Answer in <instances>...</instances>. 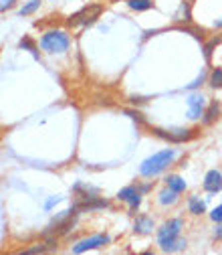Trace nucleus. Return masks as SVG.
Listing matches in <instances>:
<instances>
[{"label": "nucleus", "instance_id": "nucleus-1", "mask_svg": "<svg viewBox=\"0 0 222 255\" xmlns=\"http://www.w3.org/2000/svg\"><path fill=\"white\" fill-rule=\"evenodd\" d=\"M182 227H184L182 219H170L157 229V245H160L162 251L174 253V251L186 249V239L180 237Z\"/></svg>", "mask_w": 222, "mask_h": 255}, {"label": "nucleus", "instance_id": "nucleus-2", "mask_svg": "<svg viewBox=\"0 0 222 255\" xmlns=\"http://www.w3.org/2000/svg\"><path fill=\"white\" fill-rule=\"evenodd\" d=\"M178 156V152L174 148H168V150H162V152H155L153 156L146 158V160L140 164V174L142 176H155V174H160L162 170H166L172 162H174V158Z\"/></svg>", "mask_w": 222, "mask_h": 255}, {"label": "nucleus", "instance_id": "nucleus-3", "mask_svg": "<svg viewBox=\"0 0 222 255\" xmlns=\"http://www.w3.org/2000/svg\"><path fill=\"white\" fill-rule=\"evenodd\" d=\"M71 47V39L65 30H47V33L41 37V49L53 55L65 53Z\"/></svg>", "mask_w": 222, "mask_h": 255}, {"label": "nucleus", "instance_id": "nucleus-4", "mask_svg": "<svg viewBox=\"0 0 222 255\" xmlns=\"http://www.w3.org/2000/svg\"><path fill=\"white\" fill-rule=\"evenodd\" d=\"M101 12H103V6H101V4L85 6V8H81L79 12H75V14L69 18V26H89V24H93L95 20L99 18Z\"/></svg>", "mask_w": 222, "mask_h": 255}, {"label": "nucleus", "instance_id": "nucleus-5", "mask_svg": "<svg viewBox=\"0 0 222 255\" xmlns=\"http://www.w3.org/2000/svg\"><path fill=\"white\" fill-rule=\"evenodd\" d=\"M109 235H93V237H85L81 241H77L73 245V253H83V251H91V249H99L105 247L109 243Z\"/></svg>", "mask_w": 222, "mask_h": 255}, {"label": "nucleus", "instance_id": "nucleus-6", "mask_svg": "<svg viewBox=\"0 0 222 255\" xmlns=\"http://www.w3.org/2000/svg\"><path fill=\"white\" fill-rule=\"evenodd\" d=\"M188 104V120H200L206 110V98L202 93H192L186 100Z\"/></svg>", "mask_w": 222, "mask_h": 255}, {"label": "nucleus", "instance_id": "nucleus-7", "mask_svg": "<svg viewBox=\"0 0 222 255\" xmlns=\"http://www.w3.org/2000/svg\"><path fill=\"white\" fill-rule=\"evenodd\" d=\"M117 199L130 203V211H138V207L142 203V190L136 186H125L117 193Z\"/></svg>", "mask_w": 222, "mask_h": 255}, {"label": "nucleus", "instance_id": "nucleus-8", "mask_svg": "<svg viewBox=\"0 0 222 255\" xmlns=\"http://www.w3.org/2000/svg\"><path fill=\"white\" fill-rule=\"evenodd\" d=\"M204 190H206V193H220V190H222V172L210 170L204 176Z\"/></svg>", "mask_w": 222, "mask_h": 255}, {"label": "nucleus", "instance_id": "nucleus-9", "mask_svg": "<svg viewBox=\"0 0 222 255\" xmlns=\"http://www.w3.org/2000/svg\"><path fill=\"white\" fill-rule=\"evenodd\" d=\"M160 138H166V140H170V142H186V140H190L192 138V130H170V132H164V130H153Z\"/></svg>", "mask_w": 222, "mask_h": 255}, {"label": "nucleus", "instance_id": "nucleus-10", "mask_svg": "<svg viewBox=\"0 0 222 255\" xmlns=\"http://www.w3.org/2000/svg\"><path fill=\"white\" fill-rule=\"evenodd\" d=\"M151 229H153V219L151 217H148V215L136 217V223H134V231L136 233L148 235V233H151Z\"/></svg>", "mask_w": 222, "mask_h": 255}, {"label": "nucleus", "instance_id": "nucleus-11", "mask_svg": "<svg viewBox=\"0 0 222 255\" xmlns=\"http://www.w3.org/2000/svg\"><path fill=\"white\" fill-rule=\"evenodd\" d=\"M188 213H192V215H204L206 213V203L200 201L198 197H190L188 199Z\"/></svg>", "mask_w": 222, "mask_h": 255}, {"label": "nucleus", "instance_id": "nucleus-12", "mask_svg": "<svg viewBox=\"0 0 222 255\" xmlns=\"http://www.w3.org/2000/svg\"><path fill=\"white\" fill-rule=\"evenodd\" d=\"M218 114H220V106H218V102H212V104H208V108L204 110V124L206 126H210L212 122H216L218 120Z\"/></svg>", "mask_w": 222, "mask_h": 255}, {"label": "nucleus", "instance_id": "nucleus-13", "mask_svg": "<svg viewBox=\"0 0 222 255\" xmlns=\"http://www.w3.org/2000/svg\"><path fill=\"white\" fill-rule=\"evenodd\" d=\"M166 186L172 188V190H176L178 195L186 190V182H184V178H180L178 174H170V176L166 178Z\"/></svg>", "mask_w": 222, "mask_h": 255}, {"label": "nucleus", "instance_id": "nucleus-14", "mask_svg": "<svg viewBox=\"0 0 222 255\" xmlns=\"http://www.w3.org/2000/svg\"><path fill=\"white\" fill-rule=\"evenodd\" d=\"M128 6L136 12H144V10L153 8V2L151 0H128Z\"/></svg>", "mask_w": 222, "mask_h": 255}, {"label": "nucleus", "instance_id": "nucleus-15", "mask_svg": "<svg viewBox=\"0 0 222 255\" xmlns=\"http://www.w3.org/2000/svg\"><path fill=\"white\" fill-rule=\"evenodd\" d=\"M178 201V193H176V190H172V188H168L166 186V190H162V193H160V205H174Z\"/></svg>", "mask_w": 222, "mask_h": 255}, {"label": "nucleus", "instance_id": "nucleus-16", "mask_svg": "<svg viewBox=\"0 0 222 255\" xmlns=\"http://www.w3.org/2000/svg\"><path fill=\"white\" fill-rule=\"evenodd\" d=\"M41 8V0H28V2L20 8V16H28V14H33L35 10Z\"/></svg>", "mask_w": 222, "mask_h": 255}, {"label": "nucleus", "instance_id": "nucleus-17", "mask_svg": "<svg viewBox=\"0 0 222 255\" xmlns=\"http://www.w3.org/2000/svg\"><path fill=\"white\" fill-rule=\"evenodd\" d=\"M210 85L212 87H222V67H214L210 73Z\"/></svg>", "mask_w": 222, "mask_h": 255}, {"label": "nucleus", "instance_id": "nucleus-18", "mask_svg": "<svg viewBox=\"0 0 222 255\" xmlns=\"http://www.w3.org/2000/svg\"><path fill=\"white\" fill-rule=\"evenodd\" d=\"M20 47H22V49H28V51H30V53H33V55H35V57H37V59H39V53H37V47H35V45H33V41H30V39H28V37H24V39H22V41H20Z\"/></svg>", "mask_w": 222, "mask_h": 255}, {"label": "nucleus", "instance_id": "nucleus-19", "mask_svg": "<svg viewBox=\"0 0 222 255\" xmlns=\"http://www.w3.org/2000/svg\"><path fill=\"white\" fill-rule=\"evenodd\" d=\"M210 219L220 225V223H222V205H218V207H216V209L210 213Z\"/></svg>", "mask_w": 222, "mask_h": 255}, {"label": "nucleus", "instance_id": "nucleus-20", "mask_svg": "<svg viewBox=\"0 0 222 255\" xmlns=\"http://www.w3.org/2000/svg\"><path fill=\"white\" fill-rule=\"evenodd\" d=\"M204 77H206V75L202 73V75H200V77H198V79H196L194 83H190V85H188V89H196L198 85H202V81H204Z\"/></svg>", "mask_w": 222, "mask_h": 255}, {"label": "nucleus", "instance_id": "nucleus-21", "mask_svg": "<svg viewBox=\"0 0 222 255\" xmlns=\"http://www.w3.org/2000/svg\"><path fill=\"white\" fill-rule=\"evenodd\" d=\"M12 4H14V0H2V12H4V10H8Z\"/></svg>", "mask_w": 222, "mask_h": 255}, {"label": "nucleus", "instance_id": "nucleus-22", "mask_svg": "<svg viewBox=\"0 0 222 255\" xmlns=\"http://www.w3.org/2000/svg\"><path fill=\"white\" fill-rule=\"evenodd\" d=\"M214 239H218V241L222 239V223H220V227L214 229Z\"/></svg>", "mask_w": 222, "mask_h": 255}, {"label": "nucleus", "instance_id": "nucleus-23", "mask_svg": "<svg viewBox=\"0 0 222 255\" xmlns=\"http://www.w3.org/2000/svg\"><path fill=\"white\" fill-rule=\"evenodd\" d=\"M59 201H61V199H59V197H57V199H51V201H49V203H47V205H45V209H51V207H53V205H57V203H59Z\"/></svg>", "mask_w": 222, "mask_h": 255}, {"label": "nucleus", "instance_id": "nucleus-24", "mask_svg": "<svg viewBox=\"0 0 222 255\" xmlns=\"http://www.w3.org/2000/svg\"><path fill=\"white\" fill-rule=\"evenodd\" d=\"M212 24H214V26H216V28H222V18H220V20H214V22H212Z\"/></svg>", "mask_w": 222, "mask_h": 255}]
</instances>
